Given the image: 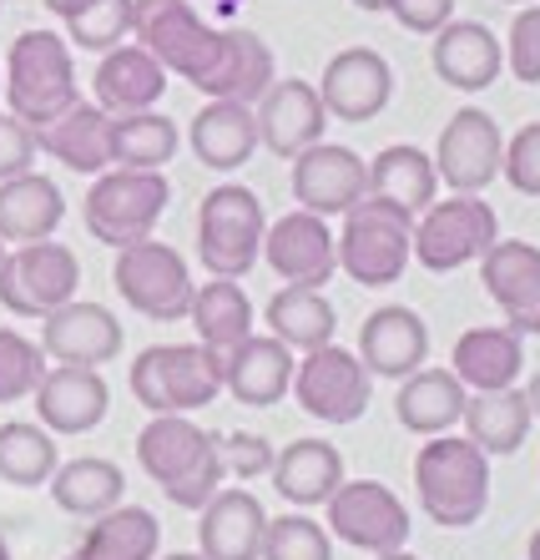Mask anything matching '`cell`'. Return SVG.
Segmentation results:
<instances>
[{
	"label": "cell",
	"mask_w": 540,
	"mask_h": 560,
	"mask_svg": "<svg viewBox=\"0 0 540 560\" xmlns=\"http://www.w3.org/2000/svg\"><path fill=\"white\" fill-rule=\"evenodd\" d=\"M137 465L177 510H202L223 490V440L198 430L187 415H152L137 434Z\"/></svg>",
	"instance_id": "obj_1"
},
{
	"label": "cell",
	"mask_w": 540,
	"mask_h": 560,
	"mask_svg": "<svg viewBox=\"0 0 540 560\" xmlns=\"http://www.w3.org/2000/svg\"><path fill=\"white\" fill-rule=\"evenodd\" d=\"M420 510L445 530H465L490 505V455L465 434H435L414 455Z\"/></svg>",
	"instance_id": "obj_2"
},
{
	"label": "cell",
	"mask_w": 540,
	"mask_h": 560,
	"mask_svg": "<svg viewBox=\"0 0 540 560\" xmlns=\"http://www.w3.org/2000/svg\"><path fill=\"white\" fill-rule=\"evenodd\" d=\"M5 112L26 121V127H46L61 112L81 102L77 92V61H71V40L56 31H21L5 51Z\"/></svg>",
	"instance_id": "obj_3"
},
{
	"label": "cell",
	"mask_w": 540,
	"mask_h": 560,
	"mask_svg": "<svg viewBox=\"0 0 540 560\" xmlns=\"http://www.w3.org/2000/svg\"><path fill=\"white\" fill-rule=\"evenodd\" d=\"M223 389V353L208 343H152L132 364V394L146 415H198Z\"/></svg>",
	"instance_id": "obj_4"
},
{
	"label": "cell",
	"mask_w": 540,
	"mask_h": 560,
	"mask_svg": "<svg viewBox=\"0 0 540 560\" xmlns=\"http://www.w3.org/2000/svg\"><path fill=\"white\" fill-rule=\"evenodd\" d=\"M414 258V212L384 202V197H359L343 212L339 228V268L359 288H389L404 278Z\"/></svg>",
	"instance_id": "obj_5"
},
{
	"label": "cell",
	"mask_w": 540,
	"mask_h": 560,
	"mask_svg": "<svg viewBox=\"0 0 540 560\" xmlns=\"http://www.w3.org/2000/svg\"><path fill=\"white\" fill-rule=\"evenodd\" d=\"M172 202V183L167 172H137V167H106L96 172L92 192L81 197V218H86V233L96 243L117 253L127 243H142L152 237V228L162 222Z\"/></svg>",
	"instance_id": "obj_6"
},
{
	"label": "cell",
	"mask_w": 540,
	"mask_h": 560,
	"mask_svg": "<svg viewBox=\"0 0 540 560\" xmlns=\"http://www.w3.org/2000/svg\"><path fill=\"white\" fill-rule=\"evenodd\" d=\"M268 212L253 187L223 183L202 197L198 208V262L212 278H248L253 262L263 258Z\"/></svg>",
	"instance_id": "obj_7"
},
{
	"label": "cell",
	"mask_w": 540,
	"mask_h": 560,
	"mask_svg": "<svg viewBox=\"0 0 540 560\" xmlns=\"http://www.w3.org/2000/svg\"><path fill=\"white\" fill-rule=\"evenodd\" d=\"M111 283H117L121 303L137 308L152 324H177L192 308V268L172 243H157V237H142V243H127L117 248V262H111Z\"/></svg>",
	"instance_id": "obj_8"
},
{
	"label": "cell",
	"mask_w": 540,
	"mask_h": 560,
	"mask_svg": "<svg viewBox=\"0 0 540 560\" xmlns=\"http://www.w3.org/2000/svg\"><path fill=\"white\" fill-rule=\"evenodd\" d=\"M501 237V218L480 192H449L445 202L414 218V262L430 273H455L465 262H480Z\"/></svg>",
	"instance_id": "obj_9"
},
{
	"label": "cell",
	"mask_w": 540,
	"mask_h": 560,
	"mask_svg": "<svg viewBox=\"0 0 540 560\" xmlns=\"http://www.w3.org/2000/svg\"><path fill=\"white\" fill-rule=\"evenodd\" d=\"M132 40L183 81H202L223 51V31L208 26L192 0H132Z\"/></svg>",
	"instance_id": "obj_10"
},
{
	"label": "cell",
	"mask_w": 540,
	"mask_h": 560,
	"mask_svg": "<svg viewBox=\"0 0 540 560\" xmlns=\"http://www.w3.org/2000/svg\"><path fill=\"white\" fill-rule=\"evenodd\" d=\"M81 262L67 243H21L0 258V308L15 318H46L77 299Z\"/></svg>",
	"instance_id": "obj_11"
},
{
	"label": "cell",
	"mask_w": 540,
	"mask_h": 560,
	"mask_svg": "<svg viewBox=\"0 0 540 560\" xmlns=\"http://www.w3.org/2000/svg\"><path fill=\"white\" fill-rule=\"evenodd\" d=\"M293 399L318 424H354L374 399V374L354 349L324 343V349H308L293 369Z\"/></svg>",
	"instance_id": "obj_12"
},
{
	"label": "cell",
	"mask_w": 540,
	"mask_h": 560,
	"mask_svg": "<svg viewBox=\"0 0 540 560\" xmlns=\"http://www.w3.org/2000/svg\"><path fill=\"white\" fill-rule=\"evenodd\" d=\"M324 510H329V535H339L354 550H369V556L404 550L409 530H414L404 500L384 480H343Z\"/></svg>",
	"instance_id": "obj_13"
},
{
	"label": "cell",
	"mask_w": 540,
	"mask_h": 560,
	"mask_svg": "<svg viewBox=\"0 0 540 560\" xmlns=\"http://www.w3.org/2000/svg\"><path fill=\"white\" fill-rule=\"evenodd\" d=\"M505 162V131L501 121L480 112V106H460L455 117L445 121L435 147V172L449 192H485L495 177H501Z\"/></svg>",
	"instance_id": "obj_14"
},
{
	"label": "cell",
	"mask_w": 540,
	"mask_h": 560,
	"mask_svg": "<svg viewBox=\"0 0 540 560\" xmlns=\"http://www.w3.org/2000/svg\"><path fill=\"white\" fill-rule=\"evenodd\" d=\"M263 262L293 288H324L339 273V237L318 212H283L263 233Z\"/></svg>",
	"instance_id": "obj_15"
},
{
	"label": "cell",
	"mask_w": 540,
	"mask_h": 560,
	"mask_svg": "<svg viewBox=\"0 0 540 560\" xmlns=\"http://www.w3.org/2000/svg\"><path fill=\"white\" fill-rule=\"evenodd\" d=\"M359 197H369V162L354 147L314 142L293 156V202L318 218H343Z\"/></svg>",
	"instance_id": "obj_16"
},
{
	"label": "cell",
	"mask_w": 540,
	"mask_h": 560,
	"mask_svg": "<svg viewBox=\"0 0 540 560\" xmlns=\"http://www.w3.org/2000/svg\"><path fill=\"white\" fill-rule=\"evenodd\" d=\"M253 117H258V142L273 156H283V162H293L298 152L324 142V131H329V121H333L324 96H318V86L304 77L273 81L263 92V102L253 106Z\"/></svg>",
	"instance_id": "obj_17"
},
{
	"label": "cell",
	"mask_w": 540,
	"mask_h": 560,
	"mask_svg": "<svg viewBox=\"0 0 540 560\" xmlns=\"http://www.w3.org/2000/svg\"><path fill=\"white\" fill-rule=\"evenodd\" d=\"M318 96H324L333 121H349V127L374 121L384 106L395 102V66L384 61L374 46H349V51H339L324 66Z\"/></svg>",
	"instance_id": "obj_18"
},
{
	"label": "cell",
	"mask_w": 540,
	"mask_h": 560,
	"mask_svg": "<svg viewBox=\"0 0 540 560\" xmlns=\"http://www.w3.org/2000/svg\"><path fill=\"white\" fill-rule=\"evenodd\" d=\"M40 349L51 364H81V369H102L121 353V324L106 303L92 299H71L56 313L40 318Z\"/></svg>",
	"instance_id": "obj_19"
},
{
	"label": "cell",
	"mask_w": 540,
	"mask_h": 560,
	"mask_svg": "<svg viewBox=\"0 0 540 560\" xmlns=\"http://www.w3.org/2000/svg\"><path fill=\"white\" fill-rule=\"evenodd\" d=\"M480 283L495 299V308L505 313V324L526 339L540 334V248L536 243H505L495 237L490 253L480 258Z\"/></svg>",
	"instance_id": "obj_20"
},
{
	"label": "cell",
	"mask_w": 540,
	"mask_h": 560,
	"mask_svg": "<svg viewBox=\"0 0 540 560\" xmlns=\"http://www.w3.org/2000/svg\"><path fill=\"white\" fill-rule=\"evenodd\" d=\"M106 409H111V389H106L102 369L51 364L36 384V419L51 434H92Z\"/></svg>",
	"instance_id": "obj_21"
},
{
	"label": "cell",
	"mask_w": 540,
	"mask_h": 560,
	"mask_svg": "<svg viewBox=\"0 0 540 560\" xmlns=\"http://www.w3.org/2000/svg\"><path fill=\"white\" fill-rule=\"evenodd\" d=\"M430 66L455 92H485L505 71V40L480 21H449L430 40Z\"/></svg>",
	"instance_id": "obj_22"
},
{
	"label": "cell",
	"mask_w": 540,
	"mask_h": 560,
	"mask_svg": "<svg viewBox=\"0 0 540 560\" xmlns=\"http://www.w3.org/2000/svg\"><path fill=\"white\" fill-rule=\"evenodd\" d=\"M263 530H268L263 500L253 490H243V485H223L202 505L198 550L208 560H258L263 556Z\"/></svg>",
	"instance_id": "obj_23"
},
{
	"label": "cell",
	"mask_w": 540,
	"mask_h": 560,
	"mask_svg": "<svg viewBox=\"0 0 540 560\" xmlns=\"http://www.w3.org/2000/svg\"><path fill=\"white\" fill-rule=\"evenodd\" d=\"M293 369H298L293 349L283 339H273V334H248L237 349L223 353L227 394H233L237 405H248V409L278 405V399L293 389Z\"/></svg>",
	"instance_id": "obj_24"
},
{
	"label": "cell",
	"mask_w": 540,
	"mask_h": 560,
	"mask_svg": "<svg viewBox=\"0 0 540 560\" xmlns=\"http://www.w3.org/2000/svg\"><path fill=\"white\" fill-rule=\"evenodd\" d=\"M359 359L369 364L374 378H409L430 359V328L414 308L384 303L359 328Z\"/></svg>",
	"instance_id": "obj_25"
},
{
	"label": "cell",
	"mask_w": 540,
	"mask_h": 560,
	"mask_svg": "<svg viewBox=\"0 0 540 560\" xmlns=\"http://www.w3.org/2000/svg\"><path fill=\"white\" fill-rule=\"evenodd\" d=\"M278 81V66L273 51L258 31H223V51L212 61V71L202 81H192L208 102H243V106H258L263 92Z\"/></svg>",
	"instance_id": "obj_26"
},
{
	"label": "cell",
	"mask_w": 540,
	"mask_h": 560,
	"mask_svg": "<svg viewBox=\"0 0 540 560\" xmlns=\"http://www.w3.org/2000/svg\"><path fill=\"white\" fill-rule=\"evenodd\" d=\"M92 86H96V106L106 117H132V112H152L167 96L172 81H167V66L132 40V46H117V51L102 56Z\"/></svg>",
	"instance_id": "obj_27"
},
{
	"label": "cell",
	"mask_w": 540,
	"mask_h": 560,
	"mask_svg": "<svg viewBox=\"0 0 540 560\" xmlns=\"http://www.w3.org/2000/svg\"><path fill=\"white\" fill-rule=\"evenodd\" d=\"M449 369L470 394H490V389H515V378L526 369V339L510 324L495 328H465L449 353Z\"/></svg>",
	"instance_id": "obj_28"
},
{
	"label": "cell",
	"mask_w": 540,
	"mask_h": 560,
	"mask_svg": "<svg viewBox=\"0 0 540 560\" xmlns=\"http://www.w3.org/2000/svg\"><path fill=\"white\" fill-rule=\"evenodd\" d=\"M67 218V197L46 172H21L11 183H0V243L21 248V243H46L56 237Z\"/></svg>",
	"instance_id": "obj_29"
},
{
	"label": "cell",
	"mask_w": 540,
	"mask_h": 560,
	"mask_svg": "<svg viewBox=\"0 0 540 560\" xmlns=\"http://www.w3.org/2000/svg\"><path fill=\"white\" fill-rule=\"evenodd\" d=\"M187 142H192V156L212 172L248 167L253 152L263 147L258 142V117L243 102H208L187 127Z\"/></svg>",
	"instance_id": "obj_30"
},
{
	"label": "cell",
	"mask_w": 540,
	"mask_h": 560,
	"mask_svg": "<svg viewBox=\"0 0 540 560\" xmlns=\"http://www.w3.org/2000/svg\"><path fill=\"white\" fill-rule=\"evenodd\" d=\"M465 399H470V389L455 378V369H414L399 384L395 419L409 434L435 440V434H449L465 419Z\"/></svg>",
	"instance_id": "obj_31"
},
{
	"label": "cell",
	"mask_w": 540,
	"mask_h": 560,
	"mask_svg": "<svg viewBox=\"0 0 540 560\" xmlns=\"http://www.w3.org/2000/svg\"><path fill=\"white\" fill-rule=\"evenodd\" d=\"M268 475H273L278 495L293 500L298 510L329 505V495L343 485V455L329 440H293V444L278 450V459H273Z\"/></svg>",
	"instance_id": "obj_32"
},
{
	"label": "cell",
	"mask_w": 540,
	"mask_h": 560,
	"mask_svg": "<svg viewBox=\"0 0 540 560\" xmlns=\"http://www.w3.org/2000/svg\"><path fill=\"white\" fill-rule=\"evenodd\" d=\"M36 147L46 156H56L67 172H81V177H96V172L111 167V156H106V112L96 102H77L56 121L36 127Z\"/></svg>",
	"instance_id": "obj_33"
},
{
	"label": "cell",
	"mask_w": 540,
	"mask_h": 560,
	"mask_svg": "<svg viewBox=\"0 0 540 560\" xmlns=\"http://www.w3.org/2000/svg\"><path fill=\"white\" fill-rule=\"evenodd\" d=\"M183 147L177 121L152 112H132V117H106V156L111 167H137V172H167V162Z\"/></svg>",
	"instance_id": "obj_34"
},
{
	"label": "cell",
	"mask_w": 540,
	"mask_h": 560,
	"mask_svg": "<svg viewBox=\"0 0 540 560\" xmlns=\"http://www.w3.org/2000/svg\"><path fill=\"white\" fill-rule=\"evenodd\" d=\"M369 197H384V202H395V208L420 218V212L439 197L435 156L424 152V147H409V142L384 147V152L369 162Z\"/></svg>",
	"instance_id": "obj_35"
},
{
	"label": "cell",
	"mask_w": 540,
	"mask_h": 560,
	"mask_svg": "<svg viewBox=\"0 0 540 560\" xmlns=\"http://www.w3.org/2000/svg\"><path fill=\"white\" fill-rule=\"evenodd\" d=\"M268 334L283 339L293 353L324 349V343H333V334H339V313L324 299V288L283 283L273 299H268Z\"/></svg>",
	"instance_id": "obj_36"
},
{
	"label": "cell",
	"mask_w": 540,
	"mask_h": 560,
	"mask_svg": "<svg viewBox=\"0 0 540 560\" xmlns=\"http://www.w3.org/2000/svg\"><path fill=\"white\" fill-rule=\"evenodd\" d=\"M121 495H127V475L102 455L67 459V465H56V475H51V500L67 510V515H81V521H96L106 510H117Z\"/></svg>",
	"instance_id": "obj_37"
},
{
	"label": "cell",
	"mask_w": 540,
	"mask_h": 560,
	"mask_svg": "<svg viewBox=\"0 0 540 560\" xmlns=\"http://www.w3.org/2000/svg\"><path fill=\"white\" fill-rule=\"evenodd\" d=\"M465 440H474L485 455H515L530 434V405L520 389H490L465 399Z\"/></svg>",
	"instance_id": "obj_38"
},
{
	"label": "cell",
	"mask_w": 540,
	"mask_h": 560,
	"mask_svg": "<svg viewBox=\"0 0 540 560\" xmlns=\"http://www.w3.org/2000/svg\"><path fill=\"white\" fill-rule=\"evenodd\" d=\"M157 546H162L157 515L142 505H117L106 515H96L77 560H157Z\"/></svg>",
	"instance_id": "obj_39"
},
{
	"label": "cell",
	"mask_w": 540,
	"mask_h": 560,
	"mask_svg": "<svg viewBox=\"0 0 540 560\" xmlns=\"http://www.w3.org/2000/svg\"><path fill=\"white\" fill-rule=\"evenodd\" d=\"M187 318L198 328V343L227 353L253 334V299L233 283V278H212V283H202L198 293H192Z\"/></svg>",
	"instance_id": "obj_40"
},
{
	"label": "cell",
	"mask_w": 540,
	"mask_h": 560,
	"mask_svg": "<svg viewBox=\"0 0 540 560\" xmlns=\"http://www.w3.org/2000/svg\"><path fill=\"white\" fill-rule=\"evenodd\" d=\"M56 465H61V444L46 424H31V419L0 424V480L5 485H15V490L51 485Z\"/></svg>",
	"instance_id": "obj_41"
},
{
	"label": "cell",
	"mask_w": 540,
	"mask_h": 560,
	"mask_svg": "<svg viewBox=\"0 0 540 560\" xmlns=\"http://www.w3.org/2000/svg\"><path fill=\"white\" fill-rule=\"evenodd\" d=\"M67 40L77 51H96V56L127 46L132 40V0H96V5H86L81 15L67 21Z\"/></svg>",
	"instance_id": "obj_42"
},
{
	"label": "cell",
	"mask_w": 540,
	"mask_h": 560,
	"mask_svg": "<svg viewBox=\"0 0 540 560\" xmlns=\"http://www.w3.org/2000/svg\"><path fill=\"white\" fill-rule=\"evenodd\" d=\"M51 359L40 343H31L15 328H0V405H21L36 394V384L46 378Z\"/></svg>",
	"instance_id": "obj_43"
},
{
	"label": "cell",
	"mask_w": 540,
	"mask_h": 560,
	"mask_svg": "<svg viewBox=\"0 0 540 560\" xmlns=\"http://www.w3.org/2000/svg\"><path fill=\"white\" fill-rule=\"evenodd\" d=\"M258 560H333L329 525L314 515H278L263 530V556Z\"/></svg>",
	"instance_id": "obj_44"
},
{
	"label": "cell",
	"mask_w": 540,
	"mask_h": 560,
	"mask_svg": "<svg viewBox=\"0 0 540 560\" xmlns=\"http://www.w3.org/2000/svg\"><path fill=\"white\" fill-rule=\"evenodd\" d=\"M505 66L515 71V81L540 86V0L515 11L510 36H505Z\"/></svg>",
	"instance_id": "obj_45"
},
{
	"label": "cell",
	"mask_w": 540,
	"mask_h": 560,
	"mask_svg": "<svg viewBox=\"0 0 540 560\" xmlns=\"http://www.w3.org/2000/svg\"><path fill=\"white\" fill-rule=\"evenodd\" d=\"M501 177L520 197H540V121H526V127H520L510 142H505Z\"/></svg>",
	"instance_id": "obj_46"
},
{
	"label": "cell",
	"mask_w": 540,
	"mask_h": 560,
	"mask_svg": "<svg viewBox=\"0 0 540 560\" xmlns=\"http://www.w3.org/2000/svg\"><path fill=\"white\" fill-rule=\"evenodd\" d=\"M36 127H26L15 112H0V183L36 167Z\"/></svg>",
	"instance_id": "obj_47"
},
{
	"label": "cell",
	"mask_w": 540,
	"mask_h": 560,
	"mask_svg": "<svg viewBox=\"0 0 540 560\" xmlns=\"http://www.w3.org/2000/svg\"><path fill=\"white\" fill-rule=\"evenodd\" d=\"M273 459H278V450L263 440V434H227L223 440V465H227V475H237V480L268 475Z\"/></svg>",
	"instance_id": "obj_48"
},
{
	"label": "cell",
	"mask_w": 540,
	"mask_h": 560,
	"mask_svg": "<svg viewBox=\"0 0 540 560\" xmlns=\"http://www.w3.org/2000/svg\"><path fill=\"white\" fill-rule=\"evenodd\" d=\"M384 11L414 36H435L439 26L455 21V0H384Z\"/></svg>",
	"instance_id": "obj_49"
},
{
	"label": "cell",
	"mask_w": 540,
	"mask_h": 560,
	"mask_svg": "<svg viewBox=\"0 0 540 560\" xmlns=\"http://www.w3.org/2000/svg\"><path fill=\"white\" fill-rule=\"evenodd\" d=\"M40 5H46L56 21H71V15H81L86 5H96V0H40Z\"/></svg>",
	"instance_id": "obj_50"
},
{
	"label": "cell",
	"mask_w": 540,
	"mask_h": 560,
	"mask_svg": "<svg viewBox=\"0 0 540 560\" xmlns=\"http://www.w3.org/2000/svg\"><path fill=\"white\" fill-rule=\"evenodd\" d=\"M520 394H526V405H530V419H540V369L526 378V389Z\"/></svg>",
	"instance_id": "obj_51"
},
{
	"label": "cell",
	"mask_w": 540,
	"mask_h": 560,
	"mask_svg": "<svg viewBox=\"0 0 540 560\" xmlns=\"http://www.w3.org/2000/svg\"><path fill=\"white\" fill-rule=\"evenodd\" d=\"M374 560H420V556H409V550H384V556H374Z\"/></svg>",
	"instance_id": "obj_52"
},
{
	"label": "cell",
	"mask_w": 540,
	"mask_h": 560,
	"mask_svg": "<svg viewBox=\"0 0 540 560\" xmlns=\"http://www.w3.org/2000/svg\"><path fill=\"white\" fill-rule=\"evenodd\" d=\"M526 560H540V530L530 535V546H526Z\"/></svg>",
	"instance_id": "obj_53"
},
{
	"label": "cell",
	"mask_w": 540,
	"mask_h": 560,
	"mask_svg": "<svg viewBox=\"0 0 540 560\" xmlns=\"http://www.w3.org/2000/svg\"><path fill=\"white\" fill-rule=\"evenodd\" d=\"M167 560H208L202 550H177V556H167Z\"/></svg>",
	"instance_id": "obj_54"
},
{
	"label": "cell",
	"mask_w": 540,
	"mask_h": 560,
	"mask_svg": "<svg viewBox=\"0 0 540 560\" xmlns=\"http://www.w3.org/2000/svg\"><path fill=\"white\" fill-rule=\"evenodd\" d=\"M359 11H384V0H354Z\"/></svg>",
	"instance_id": "obj_55"
},
{
	"label": "cell",
	"mask_w": 540,
	"mask_h": 560,
	"mask_svg": "<svg viewBox=\"0 0 540 560\" xmlns=\"http://www.w3.org/2000/svg\"><path fill=\"white\" fill-rule=\"evenodd\" d=\"M0 560H15V556H11V546H5V535H0Z\"/></svg>",
	"instance_id": "obj_56"
},
{
	"label": "cell",
	"mask_w": 540,
	"mask_h": 560,
	"mask_svg": "<svg viewBox=\"0 0 540 560\" xmlns=\"http://www.w3.org/2000/svg\"><path fill=\"white\" fill-rule=\"evenodd\" d=\"M501 5H530V0H501Z\"/></svg>",
	"instance_id": "obj_57"
},
{
	"label": "cell",
	"mask_w": 540,
	"mask_h": 560,
	"mask_svg": "<svg viewBox=\"0 0 540 560\" xmlns=\"http://www.w3.org/2000/svg\"><path fill=\"white\" fill-rule=\"evenodd\" d=\"M0 86H5V66H0Z\"/></svg>",
	"instance_id": "obj_58"
},
{
	"label": "cell",
	"mask_w": 540,
	"mask_h": 560,
	"mask_svg": "<svg viewBox=\"0 0 540 560\" xmlns=\"http://www.w3.org/2000/svg\"><path fill=\"white\" fill-rule=\"evenodd\" d=\"M0 258H5V243H0Z\"/></svg>",
	"instance_id": "obj_59"
},
{
	"label": "cell",
	"mask_w": 540,
	"mask_h": 560,
	"mask_svg": "<svg viewBox=\"0 0 540 560\" xmlns=\"http://www.w3.org/2000/svg\"><path fill=\"white\" fill-rule=\"evenodd\" d=\"M67 560H77V556H67Z\"/></svg>",
	"instance_id": "obj_60"
},
{
	"label": "cell",
	"mask_w": 540,
	"mask_h": 560,
	"mask_svg": "<svg viewBox=\"0 0 540 560\" xmlns=\"http://www.w3.org/2000/svg\"><path fill=\"white\" fill-rule=\"evenodd\" d=\"M0 5H5V0H0Z\"/></svg>",
	"instance_id": "obj_61"
}]
</instances>
